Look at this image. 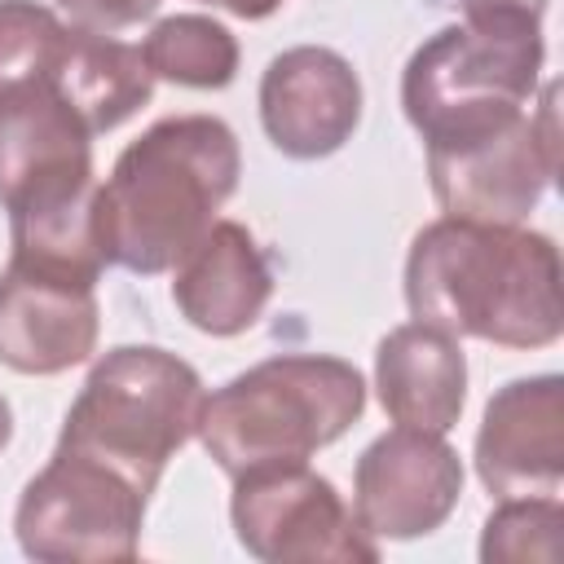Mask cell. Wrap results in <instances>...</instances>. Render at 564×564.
Returning <instances> with one entry per match:
<instances>
[{"label": "cell", "mask_w": 564, "mask_h": 564, "mask_svg": "<svg viewBox=\"0 0 564 564\" xmlns=\"http://www.w3.org/2000/svg\"><path fill=\"white\" fill-rule=\"evenodd\" d=\"M405 304L414 322L454 339L551 348L564 335L560 251L524 225L441 216L410 242Z\"/></svg>", "instance_id": "6da1fadb"}, {"label": "cell", "mask_w": 564, "mask_h": 564, "mask_svg": "<svg viewBox=\"0 0 564 564\" xmlns=\"http://www.w3.org/2000/svg\"><path fill=\"white\" fill-rule=\"evenodd\" d=\"M242 176V150L216 115H167L123 145L97 185V238L106 264L154 278L220 220Z\"/></svg>", "instance_id": "7a4b0ae2"}, {"label": "cell", "mask_w": 564, "mask_h": 564, "mask_svg": "<svg viewBox=\"0 0 564 564\" xmlns=\"http://www.w3.org/2000/svg\"><path fill=\"white\" fill-rule=\"evenodd\" d=\"M366 410V379L326 352H282L234 375L203 401L198 441L234 480L256 467L308 463Z\"/></svg>", "instance_id": "3957f363"}, {"label": "cell", "mask_w": 564, "mask_h": 564, "mask_svg": "<svg viewBox=\"0 0 564 564\" xmlns=\"http://www.w3.org/2000/svg\"><path fill=\"white\" fill-rule=\"evenodd\" d=\"M203 379L159 344H119L101 352L70 401L57 445L88 454L137 489L154 494L163 467L198 432Z\"/></svg>", "instance_id": "277c9868"}, {"label": "cell", "mask_w": 564, "mask_h": 564, "mask_svg": "<svg viewBox=\"0 0 564 564\" xmlns=\"http://www.w3.org/2000/svg\"><path fill=\"white\" fill-rule=\"evenodd\" d=\"M546 44L533 22H449L401 70V110L427 150L480 141L524 110L542 79Z\"/></svg>", "instance_id": "5b68a950"}, {"label": "cell", "mask_w": 564, "mask_h": 564, "mask_svg": "<svg viewBox=\"0 0 564 564\" xmlns=\"http://www.w3.org/2000/svg\"><path fill=\"white\" fill-rule=\"evenodd\" d=\"M150 494L115 467L53 445V458L22 485L13 538L40 564H115L137 560Z\"/></svg>", "instance_id": "8992f818"}, {"label": "cell", "mask_w": 564, "mask_h": 564, "mask_svg": "<svg viewBox=\"0 0 564 564\" xmlns=\"http://www.w3.org/2000/svg\"><path fill=\"white\" fill-rule=\"evenodd\" d=\"M234 538L264 564H375L379 542L357 524L339 489L308 463L234 476Z\"/></svg>", "instance_id": "52a82bcc"}, {"label": "cell", "mask_w": 564, "mask_h": 564, "mask_svg": "<svg viewBox=\"0 0 564 564\" xmlns=\"http://www.w3.org/2000/svg\"><path fill=\"white\" fill-rule=\"evenodd\" d=\"M93 198V128L57 79L0 93V207L9 225L88 207Z\"/></svg>", "instance_id": "ba28073f"}, {"label": "cell", "mask_w": 564, "mask_h": 564, "mask_svg": "<svg viewBox=\"0 0 564 564\" xmlns=\"http://www.w3.org/2000/svg\"><path fill=\"white\" fill-rule=\"evenodd\" d=\"M555 167H560L555 84L542 88L538 110H524L507 128L454 150H427V181L441 212L480 225L529 220Z\"/></svg>", "instance_id": "9c48e42d"}, {"label": "cell", "mask_w": 564, "mask_h": 564, "mask_svg": "<svg viewBox=\"0 0 564 564\" xmlns=\"http://www.w3.org/2000/svg\"><path fill=\"white\" fill-rule=\"evenodd\" d=\"M463 498V458L441 432L392 427L352 467V516L370 538L410 542L436 533Z\"/></svg>", "instance_id": "30bf717a"}, {"label": "cell", "mask_w": 564, "mask_h": 564, "mask_svg": "<svg viewBox=\"0 0 564 564\" xmlns=\"http://www.w3.org/2000/svg\"><path fill=\"white\" fill-rule=\"evenodd\" d=\"M97 282L9 256L0 269V366L48 379L84 366L97 352Z\"/></svg>", "instance_id": "8fae6325"}, {"label": "cell", "mask_w": 564, "mask_h": 564, "mask_svg": "<svg viewBox=\"0 0 564 564\" xmlns=\"http://www.w3.org/2000/svg\"><path fill=\"white\" fill-rule=\"evenodd\" d=\"M260 123L286 159H326L361 123V79L352 62L322 44L278 53L260 75Z\"/></svg>", "instance_id": "7c38bea8"}, {"label": "cell", "mask_w": 564, "mask_h": 564, "mask_svg": "<svg viewBox=\"0 0 564 564\" xmlns=\"http://www.w3.org/2000/svg\"><path fill=\"white\" fill-rule=\"evenodd\" d=\"M476 476L494 498H533L564 485V379L524 375L502 383L480 414Z\"/></svg>", "instance_id": "4fadbf2b"}, {"label": "cell", "mask_w": 564, "mask_h": 564, "mask_svg": "<svg viewBox=\"0 0 564 564\" xmlns=\"http://www.w3.org/2000/svg\"><path fill=\"white\" fill-rule=\"evenodd\" d=\"M273 295V273L251 229L238 220H216L172 269V304L181 317L212 335L234 339L251 330Z\"/></svg>", "instance_id": "5bb4252c"}, {"label": "cell", "mask_w": 564, "mask_h": 564, "mask_svg": "<svg viewBox=\"0 0 564 564\" xmlns=\"http://www.w3.org/2000/svg\"><path fill=\"white\" fill-rule=\"evenodd\" d=\"M375 388L392 423L445 436L467 401L463 344L427 322L392 326L375 348Z\"/></svg>", "instance_id": "9a60e30c"}, {"label": "cell", "mask_w": 564, "mask_h": 564, "mask_svg": "<svg viewBox=\"0 0 564 564\" xmlns=\"http://www.w3.org/2000/svg\"><path fill=\"white\" fill-rule=\"evenodd\" d=\"M57 88L97 137V132H110L123 119H132L154 97V75L137 44L70 26Z\"/></svg>", "instance_id": "2e32d148"}, {"label": "cell", "mask_w": 564, "mask_h": 564, "mask_svg": "<svg viewBox=\"0 0 564 564\" xmlns=\"http://www.w3.org/2000/svg\"><path fill=\"white\" fill-rule=\"evenodd\" d=\"M141 57L154 79L181 88H225L238 75V40L207 13H172L150 26Z\"/></svg>", "instance_id": "e0dca14e"}, {"label": "cell", "mask_w": 564, "mask_h": 564, "mask_svg": "<svg viewBox=\"0 0 564 564\" xmlns=\"http://www.w3.org/2000/svg\"><path fill=\"white\" fill-rule=\"evenodd\" d=\"M70 22L35 0H0V93L48 84L62 70Z\"/></svg>", "instance_id": "ac0fdd59"}, {"label": "cell", "mask_w": 564, "mask_h": 564, "mask_svg": "<svg viewBox=\"0 0 564 564\" xmlns=\"http://www.w3.org/2000/svg\"><path fill=\"white\" fill-rule=\"evenodd\" d=\"M560 529L564 507L555 494L533 498H498L480 529V560L485 564H555L560 560Z\"/></svg>", "instance_id": "d6986e66"}, {"label": "cell", "mask_w": 564, "mask_h": 564, "mask_svg": "<svg viewBox=\"0 0 564 564\" xmlns=\"http://www.w3.org/2000/svg\"><path fill=\"white\" fill-rule=\"evenodd\" d=\"M53 4L66 13L70 26L97 35H119L159 9V0H53Z\"/></svg>", "instance_id": "ffe728a7"}, {"label": "cell", "mask_w": 564, "mask_h": 564, "mask_svg": "<svg viewBox=\"0 0 564 564\" xmlns=\"http://www.w3.org/2000/svg\"><path fill=\"white\" fill-rule=\"evenodd\" d=\"M546 0H463V22H533L542 26Z\"/></svg>", "instance_id": "44dd1931"}, {"label": "cell", "mask_w": 564, "mask_h": 564, "mask_svg": "<svg viewBox=\"0 0 564 564\" xmlns=\"http://www.w3.org/2000/svg\"><path fill=\"white\" fill-rule=\"evenodd\" d=\"M198 4H212V9H225L234 18H247V22H260L269 13H278L286 0H198Z\"/></svg>", "instance_id": "7402d4cb"}, {"label": "cell", "mask_w": 564, "mask_h": 564, "mask_svg": "<svg viewBox=\"0 0 564 564\" xmlns=\"http://www.w3.org/2000/svg\"><path fill=\"white\" fill-rule=\"evenodd\" d=\"M9 436H13V410H9V401L0 397V449L9 445Z\"/></svg>", "instance_id": "603a6c76"}]
</instances>
